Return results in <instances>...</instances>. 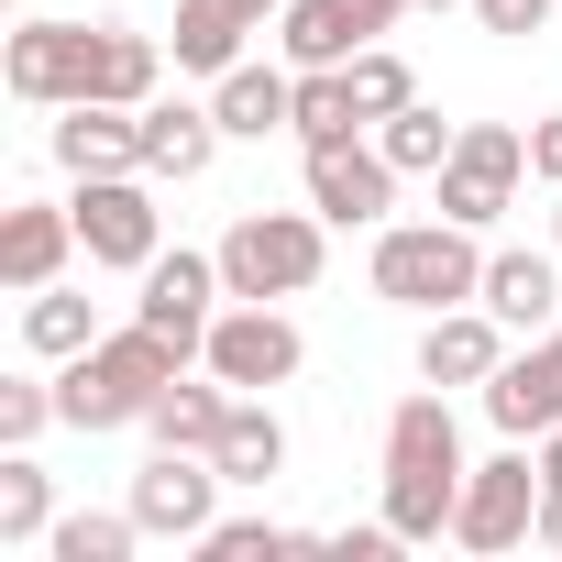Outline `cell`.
Wrapping results in <instances>:
<instances>
[{"label":"cell","instance_id":"cell-1","mask_svg":"<svg viewBox=\"0 0 562 562\" xmlns=\"http://www.w3.org/2000/svg\"><path fill=\"white\" fill-rule=\"evenodd\" d=\"M463 430H452V397L419 386L386 408V529L419 551V540H452V507H463Z\"/></svg>","mask_w":562,"mask_h":562},{"label":"cell","instance_id":"cell-2","mask_svg":"<svg viewBox=\"0 0 562 562\" xmlns=\"http://www.w3.org/2000/svg\"><path fill=\"white\" fill-rule=\"evenodd\" d=\"M177 375H188V353H177L166 331L122 321V331H100L89 353H67V364H56V419H67V430H133Z\"/></svg>","mask_w":562,"mask_h":562},{"label":"cell","instance_id":"cell-3","mask_svg":"<svg viewBox=\"0 0 562 562\" xmlns=\"http://www.w3.org/2000/svg\"><path fill=\"white\" fill-rule=\"evenodd\" d=\"M375 299H397V310H463L474 288H485V254H474V232L463 221H386L375 232Z\"/></svg>","mask_w":562,"mask_h":562},{"label":"cell","instance_id":"cell-4","mask_svg":"<svg viewBox=\"0 0 562 562\" xmlns=\"http://www.w3.org/2000/svg\"><path fill=\"white\" fill-rule=\"evenodd\" d=\"M331 221L321 210H243L232 232H221V288L232 299H299V288H321V243Z\"/></svg>","mask_w":562,"mask_h":562},{"label":"cell","instance_id":"cell-5","mask_svg":"<svg viewBox=\"0 0 562 562\" xmlns=\"http://www.w3.org/2000/svg\"><path fill=\"white\" fill-rule=\"evenodd\" d=\"M199 364H210V375H221L232 397H265V386H288V375L310 364V342H299V321L276 310V299H232V310L210 321Z\"/></svg>","mask_w":562,"mask_h":562},{"label":"cell","instance_id":"cell-6","mask_svg":"<svg viewBox=\"0 0 562 562\" xmlns=\"http://www.w3.org/2000/svg\"><path fill=\"white\" fill-rule=\"evenodd\" d=\"M78 254L89 265H111V276H144L155 254H166V221H155V188H144V166L133 177H78Z\"/></svg>","mask_w":562,"mask_h":562},{"label":"cell","instance_id":"cell-7","mask_svg":"<svg viewBox=\"0 0 562 562\" xmlns=\"http://www.w3.org/2000/svg\"><path fill=\"white\" fill-rule=\"evenodd\" d=\"M540 485H551V474H540V452H529V441H507L496 463H474V474H463L452 540H463V551H518V540L540 529Z\"/></svg>","mask_w":562,"mask_h":562},{"label":"cell","instance_id":"cell-8","mask_svg":"<svg viewBox=\"0 0 562 562\" xmlns=\"http://www.w3.org/2000/svg\"><path fill=\"white\" fill-rule=\"evenodd\" d=\"M518 177H529V133H518V122H463V144H452V166H441V221H463V232L507 221Z\"/></svg>","mask_w":562,"mask_h":562},{"label":"cell","instance_id":"cell-9","mask_svg":"<svg viewBox=\"0 0 562 562\" xmlns=\"http://www.w3.org/2000/svg\"><path fill=\"white\" fill-rule=\"evenodd\" d=\"M221 310H232V288H221V254H188V243H177V254H155V265H144V299H133V321H144V331H166L177 353H199Z\"/></svg>","mask_w":562,"mask_h":562},{"label":"cell","instance_id":"cell-10","mask_svg":"<svg viewBox=\"0 0 562 562\" xmlns=\"http://www.w3.org/2000/svg\"><path fill=\"white\" fill-rule=\"evenodd\" d=\"M310 210L331 221V232H386V210H397V166H386V144H310Z\"/></svg>","mask_w":562,"mask_h":562},{"label":"cell","instance_id":"cell-11","mask_svg":"<svg viewBox=\"0 0 562 562\" xmlns=\"http://www.w3.org/2000/svg\"><path fill=\"white\" fill-rule=\"evenodd\" d=\"M221 485H232V474H221L210 452H166V441H155V463L133 474V496H122V507L144 518V540H199Z\"/></svg>","mask_w":562,"mask_h":562},{"label":"cell","instance_id":"cell-12","mask_svg":"<svg viewBox=\"0 0 562 562\" xmlns=\"http://www.w3.org/2000/svg\"><path fill=\"white\" fill-rule=\"evenodd\" d=\"M397 12L408 0H288V12H276V45H288V67H353Z\"/></svg>","mask_w":562,"mask_h":562},{"label":"cell","instance_id":"cell-13","mask_svg":"<svg viewBox=\"0 0 562 562\" xmlns=\"http://www.w3.org/2000/svg\"><path fill=\"white\" fill-rule=\"evenodd\" d=\"M89 56H100V23H23L12 34V100H34V111L89 100Z\"/></svg>","mask_w":562,"mask_h":562},{"label":"cell","instance_id":"cell-14","mask_svg":"<svg viewBox=\"0 0 562 562\" xmlns=\"http://www.w3.org/2000/svg\"><path fill=\"white\" fill-rule=\"evenodd\" d=\"M485 419H496L507 441L562 430V342H551V331H529V353H507V364L485 375Z\"/></svg>","mask_w":562,"mask_h":562},{"label":"cell","instance_id":"cell-15","mask_svg":"<svg viewBox=\"0 0 562 562\" xmlns=\"http://www.w3.org/2000/svg\"><path fill=\"white\" fill-rule=\"evenodd\" d=\"M496 364H507V321H496L485 299L419 321V375H430V386H485Z\"/></svg>","mask_w":562,"mask_h":562},{"label":"cell","instance_id":"cell-16","mask_svg":"<svg viewBox=\"0 0 562 562\" xmlns=\"http://www.w3.org/2000/svg\"><path fill=\"white\" fill-rule=\"evenodd\" d=\"M56 166H67V177H133V166H144V111H122V100H67V111H56Z\"/></svg>","mask_w":562,"mask_h":562},{"label":"cell","instance_id":"cell-17","mask_svg":"<svg viewBox=\"0 0 562 562\" xmlns=\"http://www.w3.org/2000/svg\"><path fill=\"white\" fill-rule=\"evenodd\" d=\"M67 254H78V210H56V199H23L12 221H0V288H12V299L56 288V276H67Z\"/></svg>","mask_w":562,"mask_h":562},{"label":"cell","instance_id":"cell-18","mask_svg":"<svg viewBox=\"0 0 562 562\" xmlns=\"http://www.w3.org/2000/svg\"><path fill=\"white\" fill-rule=\"evenodd\" d=\"M210 155H221V111L210 100H144V177H210Z\"/></svg>","mask_w":562,"mask_h":562},{"label":"cell","instance_id":"cell-19","mask_svg":"<svg viewBox=\"0 0 562 562\" xmlns=\"http://www.w3.org/2000/svg\"><path fill=\"white\" fill-rule=\"evenodd\" d=\"M210 111H221V133H243V144L299 133V78H288V67H232V78H210Z\"/></svg>","mask_w":562,"mask_h":562},{"label":"cell","instance_id":"cell-20","mask_svg":"<svg viewBox=\"0 0 562 562\" xmlns=\"http://www.w3.org/2000/svg\"><path fill=\"white\" fill-rule=\"evenodd\" d=\"M507 331H551L562 321V276H551V254H485V288H474Z\"/></svg>","mask_w":562,"mask_h":562},{"label":"cell","instance_id":"cell-21","mask_svg":"<svg viewBox=\"0 0 562 562\" xmlns=\"http://www.w3.org/2000/svg\"><path fill=\"white\" fill-rule=\"evenodd\" d=\"M243 34H265L243 0H177V67L188 78H232L243 67Z\"/></svg>","mask_w":562,"mask_h":562},{"label":"cell","instance_id":"cell-22","mask_svg":"<svg viewBox=\"0 0 562 562\" xmlns=\"http://www.w3.org/2000/svg\"><path fill=\"white\" fill-rule=\"evenodd\" d=\"M232 485H276L288 474V419H276L265 397H232V419H221V452H210Z\"/></svg>","mask_w":562,"mask_h":562},{"label":"cell","instance_id":"cell-23","mask_svg":"<svg viewBox=\"0 0 562 562\" xmlns=\"http://www.w3.org/2000/svg\"><path fill=\"white\" fill-rule=\"evenodd\" d=\"M155 78H166L155 34H133V23H100V56H89V100H122V111H144V100H155Z\"/></svg>","mask_w":562,"mask_h":562},{"label":"cell","instance_id":"cell-24","mask_svg":"<svg viewBox=\"0 0 562 562\" xmlns=\"http://www.w3.org/2000/svg\"><path fill=\"white\" fill-rule=\"evenodd\" d=\"M221 419H232V386H221V375H210V386H188V375H177V386L144 408V430H155L166 452H221Z\"/></svg>","mask_w":562,"mask_h":562},{"label":"cell","instance_id":"cell-25","mask_svg":"<svg viewBox=\"0 0 562 562\" xmlns=\"http://www.w3.org/2000/svg\"><path fill=\"white\" fill-rule=\"evenodd\" d=\"M353 133H375L353 100V67H299V144H353Z\"/></svg>","mask_w":562,"mask_h":562},{"label":"cell","instance_id":"cell-26","mask_svg":"<svg viewBox=\"0 0 562 562\" xmlns=\"http://www.w3.org/2000/svg\"><path fill=\"white\" fill-rule=\"evenodd\" d=\"M375 144H386V166H397V177H441V166H452V144H463V122H441L430 100H408V111H386V122H375Z\"/></svg>","mask_w":562,"mask_h":562},{"label":"cell","instance_id":"cell-27","mask_svg":"<svg viewBox=\"0 0 562 562\" xmlns=\"http://www.w3.org/2000/svg\"><path fill=\"white\" fill-rule=\"evenodd\" d=\"M89 342H100V321H89L78 288H34V299H23V353L67 364V353H89Z\"/></svg>","mask_w":562,"mask_h":562},{"label":"cell","instance_id":"cell-28","mask_svg":"<svg viewBox=\"0 0 562 562\" xmlns=\"http://www.w3.org/2000/svg\"><path fill=\"white\" fill-rule=\"evenodd\" d=\"M133 540H144V518H133V507H78V518H56V529H45V551H56V562H133Z\"/></svg>","mask_w":562,"mask_h":562},{"label":"cell","instance_id":"cell-29","mask_svg":"<svg viewBox=\"0 0 562 562\" xmlns=\"http://www.w3.org/2000/svg\"><path fill=\"white\" fill-rule=\"evenodd\" d=\"M56 529V474L34 463V452H12V463H0V551H12V540H45Z\"/></svg>","mask_w":562,"mask_h":562},{"label":"cell","instance_id":"cell-30","mask_svg":"<svg viewBox=\"0 0 562 562\" xmlns=\"http://www.w3.org/2000/svg\"><path fill=\"white\" fill-rule=\"evenodd\" d=\"M276 551H321V529H288V518H210L199 529V562H276Z\"/></svg>","mask_w":562,"mask_h":562},{"label":"cell","instance_id":"cell-31","mask_svg":"<svg viewBox=\"0 0 562 562\" xmlns=\"http://www.w3.org/2000/svg\"><path fill=\"white\" fill-rule=\"evenodd\" d=\"M353 100H364V122H386V111H408V100H419V78H408V56H386V45H364V56H353Z\"/></svg>","mask_w":562,"mask_h":562},{"label":"cell","instance_id":"cell-32","mask_svg":"<svg viewBox=\"0 0 562 562\" xmlns=\"http://www.w3.org/2000/svg\"><path fill=\"white\" fill-rule=\"evenodd\" d=\"M45 419H56V386H34V375H12V386H0V452H23Z\"/></svg>","mask_w":562,"mask_h":562},{"label":"cell","instance_id":"cell-33","mask_svg":"<svg viewBox=\"0 0 562 562\" xmlns=\"http://www.w3.org/2000/svg\"><path fill=\"white\" fill-rule=\"evenodd\" d=\"M474 23H485V34H540L551 0H474Z\"/></svg>","mask_w":562,"mask_h":562},{"label":"cell","instance_id":"cell-34","mask_svg":"<svg viewBox=\"0 0 562 562\" xmlns=\"http://www.w3.org/2000/svg\"><path fill=\"white\" fill-rule=\"evenodd\" d=\"M529 177H540V188H562V111H551V122H529Z\"/></svg>","mask_w":562,"mask_h":562},{"label":"cell","instance_id":"cell-35","mask_svg":"<svg viewBox=\"0 0 562 562\" xmlns=\"http://www.w3.org/2000/svg\"><path fill=\"white\" fill-rule=\"evenodd\" d=\"M540 551H562V485H540V529H529Z\"/></svg>","mask_w":562,"mask_h":562},{"label":"cell","instance_id":"cell-36","mask_svg":"<svg viewBox=\"0 0 562 562\" xmlns=\"http://www.w3.org/2000/svg\"><path fill=\"white\" fill-rule=\"evenodd\" d=\"M540 474H551V485H562V430H540Z\"/></svg>","mask_w":562,"mask_h":562},{"label":"cell","instance_id":"cell-37","mask_svg":"<svg viewBox=\"0 0 562 562\" xmlns=\"http://www.w3.org/2000/svg\"><path fill=\"white\" fill-rule=\"evenodd\" d=\"M243 12H254V23H276V12H288V0H243Z\"/></svg>","mask_w":562,"mask_h":562},{"label":"cell","instance_id":"cell-38","mask_svg":"<svg viewBox=\"0 0 562 562\" xmlns=\"http://www.w3.org/2000/svg\"><path fill=\"white\" fill-rule=\"evenodd\" d=\"M551 254H562V210H551Z\"/></svg>","mask_w":562,"mask_h":562},{"label":"cell","instance_id":"cell-39","mask_svg":"<svg viewBox=\"0 0 562 562\" xmlns=\"http://www.w3.org/2000/svg\"><path fill=\"white\" fill-rule=\"evenodd\" d=\"M419 12H452V0H419Z\"/></svg>","mask_w":562,"mask_h":562},{"label":"cell","instance_id":"cell-40","mask_svg":"<svg viewBox=\"0 0 562 562\" xmlns=\"http://www.w3.org/2000/svg\"><path fill=\"white\" fill-rule=\"evenodd\" d=\"M551 342H562V321H551Z\"/></svg>","mask_w":562,"mask_h":562}]
</instances>
